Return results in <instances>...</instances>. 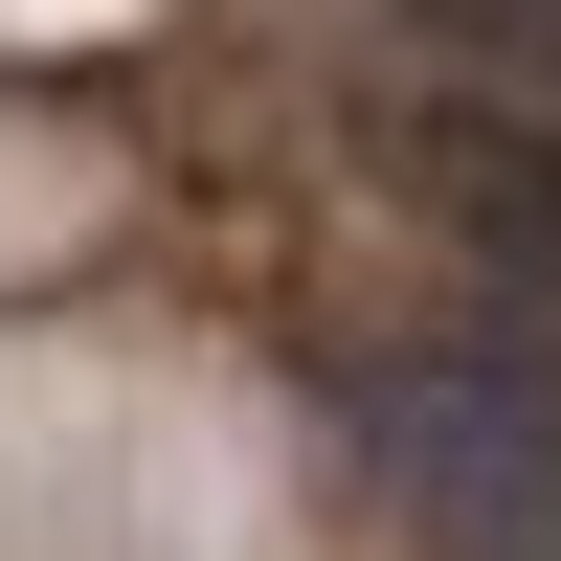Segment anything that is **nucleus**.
Returning <instances> with one entry per match:
<instances>
[{
  "mask_svg": "<svg viewBox=\"0 0 561 561\" xmlns=\"http://www.w3.org/2000/svg\"><path fill=\"white\" fill-rule=\"evenodd\" d=\"M359 472L404 494L449 561H561V382L517 337H449V359H359L337 382Z\"/></svg>",
  "mask_w": 561,
  "mask_h": 561,
  "instance_id": "1",
  "label": "nucleus"
},
{
  "mask_svg": "<svg viewBox=\"0 0 561 561\" xmlns=\"http://www.w3.org/2000/svg\"><path fill=\"white\" fill-rule=\"evenodd\" d=\"M382 180L494 270V293L561 314V113H539V90H404V113H382Z\"/></svg>",
  "mask_w": 561,
  "mask_h": 561,
  "instance_id": "2",
  "label": "nucleus"
}]
</instances>
